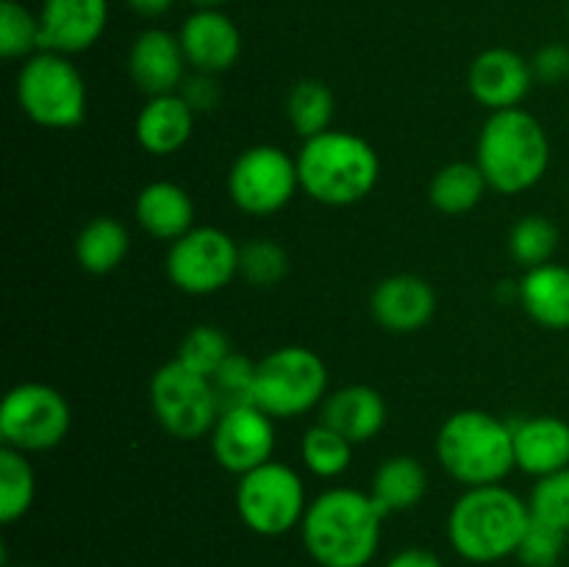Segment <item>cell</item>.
<instances>
[{
	"mask_svg": "<svg viewBox=\"0 0 569 567\" xmlns=\"http://www.w3.org/2000/svg\"><path fill=\"white\" fill-rule=\"evenodd\" d=\"M383 517L370 493L333 487L311 500L300 534L320 567H367L381 543Z\"/></svg>",
	"mask_w": 569,
	"mask_h": 567,
	"instance_id": "6da1fadb",
	"label": "cell"
},
{
	"mask_svg": "<svg viewBox=\"0 0 569 567\" xmlns=\"http://www.w3.org/2000/svg\"><path fill=\"white\" fill-rule=\"evenodd\" d=\"M531 523V506L503 484L467 487L448 517V539L461 559L492 565L517 554Z\"/></svg>",
	"mask_w": 569,
	"mask_h": 567,
	"instance_id": "7a4b0ae2",
	"label": "cell"
},
{
	"mask_svg": "<svg viewBox=\"0 0 569 567\" xmlns=\"http://www.w3.org/2000/svg\"><path fill=\"white\" fill-rule=\"evenodd\" d=\"M476 165L495 192L520 195L537 187L550 165V142L542 122L520 106L492 111L478 133Z\"/></svg>",
	"mask_w": 569,
	"mask_h": 567,
	"instance_id": "3957f363",
	"label": "cell"
},
{
	"mask_svg": "<svg viewBox=\"0 0 569 567\" xmlns=\"http://www.w3.org/2000/svg\"><path fill=\"white\" fill-rule=\"evenodd\" d=\"M300 189L322 206H353L376 189L381 159L367 139L326 131L306 139L298 153Z\"/></svg>",
	"mask_w": 569,
	"mask_h": 567,
	"instance_id": "277c9868",
	"label": "cell"
},
{
	"mask_svg": "<svg viewBox=\"0 0 569 567\" xmlns=\"http://www.w3.org/2000/svg\"><path fill=\"white\" fill-rule=\"evenodd\" d=\"M437 459L465 487L500 484L517 467L511 422L483 409H461L437 434Z\"/></svg>",
	"mask_w": 569,
	"mask_h": 567,
	"instance_id": "5b68a950",
	"label": "cell"
},
{
	"mask_svg": "<svg viewBox=\"0 0 569 567\" xmlns=\"http://www.w3.org/2000/svg\"><path fill=\"white\" fill-rule=\"evenodd\" d=\"M17 103L37 126L70 131L87 117V83L70 56L39 50L17 72Z\"/></svg>",
	"mask_w": 569,
	"mask_h": 567,
	"instance_id": "8992f818",
	"label": "cell"
},
{
	"mask_svg": "<svg viewBox=\"0 0 569 567\" xmlns=\"http://www.w3.org/2000/svg\"><path fill=\"white\" fill-rule=\"evenodd\" d=\"M328 395V367L303 345H283L256 361L253 404L272 420L300 417Z\"/></svg>",
	"mask_w": 569,
	"mask_h": 567,
	"instance_id": "52a82bcc",
	"label": "cell"
},
{
	"mask_svg": "<svg viewBox=\"0 0 569 567\" xmlns=\"http://www.w3.org/2000/svg\"><path fill=\"white\" fill-rule=\"evenodd\" d=\"M309 500L306 484L283 461H267L239 476L237 511L244 526L259 537H281L303 523Z\"/></svg>",
	"mask_w": 569,
	"mask_h": 567,
	"instance_id": "ba28073f",
	"label": "cell"
},
{
	"mask_svg": "<svg viewBox=\"0 0 569 567\" xmlns=\"http://www.w3.org/2000/svg\"><path fill=\"white\" fill-rule=\"evenodd\" d=\"M72 411L64 395L50 384L26 381L11 387L0 404V439L20 454H42L70 434Z\"/></svg>",
	"mask_w": 569,
	"mask_h": 567,
	"instance_id": "9c48e42d",
	"label": "cell"
},
{
	"mask_svg": "<svg viewBox=\"0 0 569 567\" xmlns=\"http://www.w3.org/2000/svg\"><path fill=\"white\" fill-rule=\"evenodd\" d=\"M150 406L161 428L187 442L211 434L222 411L214 381L183 367L178 359L161 365L150 378Z\"/></svg>",
	"mask_w": 569,
	"mask_h": 567,
	"instance_id": "30bf717a",
	"label": "cell"
},
{
	"mask_svg": "<svg viewBox=\"0 0 569 567\" xmlns=\"http://www.w3.org/2000/svg\"><path fill=\"white\" fill-rule=\"evenodd\" d=\"M298 187V159L278 145H253L237 156L228 172V195L233 206L253 217L281 211Z\"/></svg>",
	"mask_w": 569,
	"mask_h": 567,
	"instance_id": "8fae6325",
	"label": "cell"
},
{
	"mask_svg": "<svg viewBox=\"0 0 569 567\" xmlns=\"http://www.w3.org/2000/svg\"><path fill=\"white\" fill-rule=\"evenodd\" d=\"M239 276V245L231 233L200 226L170 245L167 278L187 295H211Z\"/></svg>",
	"mask_w": 569,
	"mask_h": 567,
	"instance_id": "7c38bea8",
	"label": "cell"
},
{
	"mask_svg": "<svg viewBox=\"0 0 569 567\" xmlns=\"http://www.w3.org/2000/svg\"><path fill=\"white\" fill-rule=\"evenodd\" d=\"M272 450H276V426L264 409L256 404H239L220 411L211 428V454L222 470L244 476L267 465Z\"/></svg>",
	"mask_w": 569,
	"mask_h": 567,
	"instance_id": "4fadbf2b",
	"label": "cell"
},
{
	"mask_svg": "<svg viewBox=\"0 0 569 567\" xmlns=\"http://www.w3.org/2000/svg\"><path fill=\"white\" fill-rule=\"evenodd\" d=\"M178 39H181L187 64L206 76H220L231 70L242 56V33L237 22L220 9H194L183 20Z\"/></svg>",
	"mask_w": 569,
	"mask_h": 567,
	"instance_id": "5bb4252c",
	"label": "cell"
},
{
	"mask_svg": "<svg viewBox=\"0 0 569 567\" xmlns=\"http://www.w3.org/2000/svg\"><path fill=\"white\" fill-rule=\"evenodd\" d=\"M42 50L76 56L92 48L109 26V0H42Z\"/></svg>",
	"mask_w": 569,
	"mask_h": 567,
	"instance_id": "9a60e30c",
	"label": "cell"
},
{
	"mask_svg": "<svg viewBox=\"0 0 569 567\" xmlns=\"http://www.w3.org/2000/svg\"><path fill=\"white\" fill-rule=\"evenodd\" d=\"M533 70L531 61L522 59L517 50L489 48L476 56L467 72L470 94L489 111H503L520 106V100L531 92Z\"/></svg>",
	"mask_w": 569,
	"mask_h": 567,
	"instance_id": "2e32d148",
	"label": "cell"
},
{
	"mask_svg": "<svg viewBox=\"0 0 569 567\" xmlns=\"http://www.w3.org/2000/svg\"><path fill=\"white\" fill-rule=\"evenodd\" d=\"M372 320L389 334H415L431 322L437 295L431 284L411 272L389 276L370 295Z\"/></svg>",
	"mask_w": 569,
	"mask_h": 567,
	"instance_id": "e0dca14e",
	"label": "cell"
},
{
	"mask_svg": "<svg viewBox=\"0 0 569 567\" xmlns=\"http://www.w3.org/2000/svg\"><path fill=\"white\" fill-rule=\"evenodd\" d=\"M183 70H187V56L181 39L164 28L142 31L128 50V72L148 98L178 92L187 81Z\"/></svg>",
	"mask_w": 569,
	"mask_h": 567,
	"instance_id": "ac0fdd59",
	"label": "cell"
},
{
	"mask_svg": "<svg viewBox=\"0 0 569 567\" xmlns=\"http://www.w3.org/2000/svg\"><path fill=\"white\" fill-rule=\"evenodd\" d=\"M515 461L522 472L545 478L569 467V422L556 415L520 417L511 422Z\"/></svg>",
	"mask_w": 569,
	"mask_h": 567,
	"instance_id": "d6986e66",
	"label": "cell"
},
{
	"mask_svg": "<svg viewBox=\"0 0 569 567\" xmlns=\"http://www.w3.org/2000/svg\"><path fill=\"white\" fill-rule=\"evenodd\" d=\"M320 422L331 426L353 445H365L387 426V400L370 384H348L326 395Z\"/></svg>",
	"mask_w": 569,
	"mask_h": 567,
	"instance_id": "ffe728a7",
	"label": "cell"
},
{
	"mask_svg": "<svg viewBox=\"0 0 569 567\" xmlns=\"http://www.w3.org/2000/svg\"><path fill=\"white\" fill-rule=\"evenodd\" d=\"M194 128V111L181 92L148 98L137 117V142L150 156H172L189 142Z\"/></svg>",
	"mask_w": 569,
	"mask_h": 567,
	"instance_id": "44dd1931",
	"label": "cell"
},
{
	"mask_svg": "<svg viewBox=\"0 0 569 567\" xmlns=\"http://www.w3.org/2000/svg\"><path fill=\"white\" fill-rule=\"evenodd\" d=\"M133 215L144 233L156 239L176 242L183 233L192 231L194 203L183 187L172 181H153L142 187L133 203Z\"/></svg>",
	"mask_w": 569,
	"mask_h": 567,
	"instance_id": "7402d4cb",
	"label": "cell"
},
{
	"mask_svg": "<svg viewBox=\"0 0 569 567\" xmlns=\"http://www.w3.org/2000/svg\"><path fill=\"white\" fill-rule=\"evenodd\" d=\"M520 304L533 322L550 331L569 328V267L548 261L526 270L520 281Z\"/></svg>",
	"mask_w": 569,
	"mask_h": 567,
	"instance_id": "603a6c76",
	"label": "cell"
},
{
	"mask_svg": "<svg viewBox=\"0 0 569 567\" xmlns=\"http://www.w3.org/2000/svg\"><path fill=\"white\" fill-rule=\"evenodd\" d=\"M428 493V472L420 459L415 456H389L372 472L370 495L383 515L395 511H409L426 498Z\"/></svg>",
	"mask_w": 569,
	"mask_h": 567,
	"instance_id": "cb8c5ba5",
	"label": "cell"
},
{
	"mask_svg": "<svg viewBox=\"0 0 569 567\" xmlns=\"http://www.w3.org/2000/svg\"><path fill=\"white\" fill-rule=\"evenodd\" d=\"M131 237L128 228L114 217H94L81 228L76 239V259L81 270L92 276H106L126 261Z\"/></svg>",
	"mask_w": 569,
	"mask_h": 567,
	"instance_id": "d4e9b609",
	"label": "cell"
},
{
	"mask_svg": "<svg viewBox=\"0 0 569 567\" xmlns=\"http://www.w3.org/2000/svg\"><path fill=\"white\" fill-rule=\"evenodd\" d=\"M487 189L489 181L476 161H450L442 170H437L431 189H428V198H431L433 209L456 217L476 209L483 195H487Z\"/></svg>",
	"mask_w": 569,
	"mask_h": 567,
	"instance_id": "484cf974",
	"label": "cell"
},
{
	"mask_svg": "<svg viewBox=\"0 0 569 567\" xmlns=\"http://www.w3.org/2000/svg\"><path fill=\"white\" fill-rule=\"evenodd\" d=\"M333 111H337V98H333L331 87L320 78H300L289 89L287 117L303 139L331 131Z\"/></svg>",
	"mask_w": 569,
	"mask_h": 567,
	"instance_id": "4316f807",
	"label": "cell"
},
{
	"mask_svg": "<svg viewBox=\"0 0 569 567\" xmlns=\"http://www.w3.org/2000/svg\"><path fill=\"white\" fill-rule=\"evenodd\" d=\"M37 495V476L26 454L14 448H0V523L11 526L28 515Z\"/></svg>",
	"mask_w": 569,
	"mask_h": 567,
	"instance_id": "83f0119b",
	"label": "cell"
},
{
	"mask_svg": "<svg viewBox=\"0 0 569 567\" xmlns=\"http://www.w3.org/2000/svg\"><path fill=\"white\" fill-rule=\"evenodd\" d=\"M300 459L317 478H339L353 461V442L326 422H317L303 434Z\"/></svg>",
	"mask_w": 569,
	"mask_h": 567,
	"instance_id": "f1b7e54d",
	"label": "cell"
},
{
	"mask_svg": "<svg viewBox=\"0 0 569 567\" xmlns=\"http://www.w3.org/2000/svg\"><path fill=\"white\" fill-rule=\"evenodd\" d=\"M556 248H559V228L545 215H526L522 220L515 222L509 233L511 256L526 270L548 265L553 259Z\"/></svg>",
	"mask_w": 569,
	"mask_h": 567,
	"instance_id": "f546056e",
	"label": "cell"
},
{
	"mask_svg": "<svg viewBox=\"0 0 569 567\" xmlns=\"http://www.w3.org/2000/svg\"><path fill=\"white\" fill-rule=\"evenodd\" d=\"M39 50H42L39 14L17 0H3L0 3V56L9 61H26Z\"/></svg>",
	"mask_w": 569,
	"mask_h": 567,
	"instance_id": "4dcf8cb0",
	"label": "cell"
},
{
	"mask_svg": "<svg viewBox=\"0 0 569 567\" xmlns=\"http://www.w3.org/2000/svg\"><path fill=\"white\" fill-rule=\"evenodd\" d=\"M239 276L250 287H276L289 276V253L276 239H250L239 248Z\"/></svg>",
	"mask_w": 569,
	"mask_h": 567,
	"instance_id": "1f68e13d",
	"label": "cell"
},
{
	"mask_svg": "<svg viewBox=\"0 0 569 567\" xmlns=\"http://www.w3.org/2000/svg\"><path fill=\"white\" fill-rule=\"evenodd\" d=\"M231 339L217 326H194L178 345L176 359L200 376H214L217 367L231 356Z\"/></svg>",
	"mask_w": 569,
	"mask_h": 567,
	"instance_id": "d6a6232c",
	"label": "cell"
},
{
	"mask_svg": "<svg viewBox=\"0 0 569 567\" xmlns=\"http://www.w3.org/2000/svg\"><path fill=\"white\" fill-rule=\"evenodd\" d=\"M528 506H531V515L537 520L569 534V467L559 472H550L545 478H537Z\"/></svg>",
	"mask_w": 569,
	"mask_h": 567,
	"instance_id": "836d02e7",
	"label": "cell"
},
{
	"mask_svg": "<svg viewBox=\"0 0 569 567\" xmlns=\"http://www.w3.org/2000/svg\"><path fill=\"white\" fill-rule=\"evenodd\" d=\"M567 531L548 526L531 515V523H528L515 556L526 567H559L561 554L567 548Z\"/></svg>",
	"mask_w": 569,
	"mask_h": 567,
	"instance_id": "e575fe53",
	"label": "cell"
},
{
	"mask_svg": "<svg viewBox=\"0 0 569 567\" xmlns=\"http://www.w3.org/2000/svg\"><path fill=\"white\" fill-rule=\"evenodd\" d=\"M217 395H220L222 409L239 404H253V384H256V361L248 356L231 354L217 372L211 376Z\"/></svg>",
	"mask_w": 569,
	"mask_h": 567,
	"instance_id": "d590c367",
	"label": "cell"
},
{
	"mask_svg": "<svg viewBox=\"0 0 569 567\" xmlns=\"http://www.w3.org/2000/svg\"><path fill=\"white\" fill-rule=\"evenodd\" d=\"M533 78L542 83H561L569 78V48L561 42L545 44L531 61Z\"/></svg>",
	"mask_w": 569,
	"mask_h": 567,
	"instance_id": "8d00e7d4",
	"label": "cell"
},
{
	"mask_svg": "<svg viewBox=\"0 0 569 567\" xmlns=\"http://www.w3.org/2000/svg\"><path fill=\"white\" fill-rule=\"evenodd\" d=\"M178 92L192 106L194 115L198 111H211L217 106V100H220V87H217L214 76H206V72H194L192 78H187Z\"/></svg>",
	"mask_w": 569,
	"mask_h": 567,
	"instance_id": "74e56055",
	"label": "cell"
},
{
	"mask_svg": "<svg viewBox=\"0 0 569 567\" xmlns=\"http://www.w3.org/2000/svg\"><path fill=\"white\" fill-rule=\"evenodd\" d=\"M383 567H445V565L433 550L406 548L400 550V554H395Z\"/></svg>",
	"mask_w": 569,
	"mask_h": 567,
	"instance_id": "f35d334b",
	"label": "cell"
},
{
	"mask_svg": "<svg viewBox=\"0 0 569 567\" xmlns=\"http://www.w3.org/2000/svg\"><path fill=\"white\" fill-rule=\"evenodd\" d=\"M126 6L131 11H137L139 17H148V20H153V17L167 14V11L176 6V0H126Z\"/></svg>",
	"mask_w": 569,
	"mask_h": 567,
	"instance_id": "ab89813d",
	"label": "cell"
},
{
	"mask_svg": "<svg viewBox=\"0 0 569 567\" xmlns=\"http://www.w3.org/2000/svg\"><path fill=\"white\" fill-rule=\"evenodd\" d=\"M189 3H192L194 9H220V6H226L228 0H189Z\"/></svg>",
	"mask_w": 569,
	"mask_h": 567,
	"instance_id": "60d3db41",
	"label": "cell"
},
{
	"mask_svg": "<svg viewBox=\"0 0 569 567\" xmlns=\"http://www.w3.org/2000/svg\"><path fill=\"white\" fill-rule=\"evenodd\" d=\"M17 567H33V565H17Z\"/></svg>",
	"mask_w": 569,
	"mask_h": 567,
	"instance_id": "b9f144b4",
	"label": "cell"
},
{
	"mask_svg": "<svg viewBox=\"0 0 569 567\" xmlns=\"http://www.w3.org/2000/svg\"><path fill=\"white\" fill-rule=\"evenodd\" d=\"M567 22H569V9H567Z\"/></svg>",
	"mask_w": 569,
	"mask_h": 567,
	"instance_id": "7bdbcfd3",
	"label": "cell"
}]
</instances>
